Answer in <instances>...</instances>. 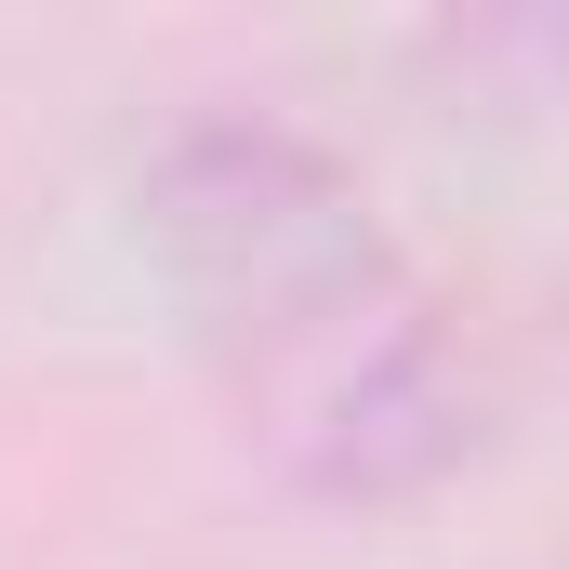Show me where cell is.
I'll return each mask as SVG.
<instances>
[{
	"label": "cell",
	"mask_w": 569,
	"mask_h": 569,
	"mask_svg": "<svg viewBox=\"0 0 569 569\" xmlns=\"http://www.w3.org/2000/svg\"><path fill=\"white\" fill-rule=\"evenodd\" d=\"M146 239L186 291L239 425L318 503H425L503 411L490 345L385 239L358 159L266 93L172 107L146 146Z\"/></svg>",
	"instance_id": "6da1fadb"
}]
</instances>
